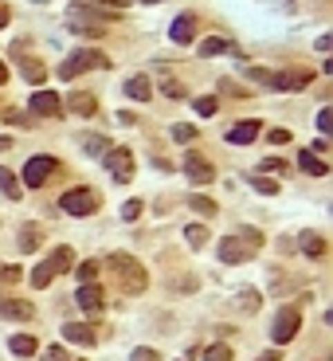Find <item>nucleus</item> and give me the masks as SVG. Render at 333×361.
I'll use <instances>...</instances> for the list:
<instances>
[{
  "mask_svg": "<svg viewBox=\"0 0 333 361\" xmlns=\"http://www.w3.org/2000/svg\"><path fill=\"white\" fill-rule=\"evenodd\" d=\"M302 252H306L310 259H321V255H325V240H321L318 232H302Z\"/></svg>",
  "mask_w": 333,
  "mask_h": 361,
  "instance_id": "24",
  "label": "nucleus"
},
{
  "mask_svg": "<svg viewBox=\"0 0 333 361\" xmlns=\"http://www.w3.org/2000/svg\"><path fill=\"white\" fill-rule=\"evenodd\" d=\"M59 169V161L55 157H48V154H39V157H32L24 165V185L28 189H39V185H48V177Z\"/></svg>",
  "mask_w": 333,
  "mask_h": 361,
  "instance_id": "6",
  "label": "nucleus"
},
{
  "mask_svg": "<svg viewBox=\"0 0 333 361\" xmlns=\"http://www.w3.org/2000/svg\"><path fill=\"white\" fill-rule=\"evenodd\" d=\"M271 142L283 145V142H290V133H286V130H271Z\"/></svg>",
  "mask_w": 333,
  "mask_h": 361,
  "instance_id": "47",
  "label": "nucleus"
},
{
  "mask_svg": "<svg viewBox=\"0 0 333 361\" xmlns=\"http://www.w3.org/2000/svg\"><path fill=\"white\" fill-rule=\"evenodd\" d=\"M39 361H71V358H67V349H63V346H51V349L39 353Z\"/></svg>",
  "mask_w": 333,
  "mask_h": 361,
  "instance_id": "37",
  "label": "nucleus"
},
{
  "mask_svg": "<svg viewBox=\"0 0 333 361\" xmlns=\"http://www.w3.org/2000/svg\"><path fill=\"white\" fill-rule=\"evenodd\" d=\"M75 302H79L86 314L102 311V287H98V283H83V287H79V295H75Z\"/></svg>",
  "mask_w": 333,
  "mask_h": 361,
  "instance_id": "13",
  "label": "nucleus"
},
{
  "mask_svg": "<svg viewBox=\"0 0 333 361\" xmlns=\"http://www.w3.org/2000/svg\"><path fill=\"white\" fill-rule=\"evenodd\" d=\"M63 337L75 342V346H95V330L83 326V322H67V326H63Z\"/></svg>",
  "mask_w": 333,
  "mask_h": 361,
  "instance_id": "17",
  "label": "nucleus"
},
{
  "mask_svg": "<svg viewBox=\"0 0 333 361\" xmlns=\"http://www.w3.org/2000/svg\"><path fill=\"white\" fill-rule=\"evenodd\" d=\"M263 173H286V165L278 157H267V161H263Z\"/></svg>",
  "mask_w": 333,
  "mask_h": 361,
  "instance_id": "44",
  "label": "nucleus"
},
{
  "mask_svg": "<svg viewBox=\"0 0 333 361\" xmlns=\"http://www.w3.org/2000/svg\"><path fill=\"white\" fill-rule=\"evenodd\" d=\"M0 83H8V67L4 63H0Z\"/></svg>",
  "mask_w": 333,
  "mask_h": 361,
  "instance_id": "52",
  "label": "nucleus"
},
{
  "mask_svg": "<svg viewBox=\"0 0 333 361\" xmlns=\"http://www.w3.org/2000/svg\"><path fill=\"white\" fill-rule=\"evenodd\" d=\"M0 283H4V287H12V283H20V267H12V263H0Z\"/></svg>",
  "mask_w": 333,
  "mask_h": 361,
  "instance_id": "33",
  "label": "nucleus"
},
{
  "mask_svg": "<svg viewBox=\"0 0 333 361\" xmlns=\"http://www.w3.org/2000/svg\"><path fill=\"white\" fill-rule=\"evenodd\" d=\"M251 255H255V248H247V243L239 240V236H227V240H220V259H224V263H247Z\"/></svg>",
  "mask_w": 333,
  "mask_h": 361,
  "instance_id": "8",
  "label": "nucleus"
},
{
  "mask_svg": "<svg viewBox=\"0 0 333 361\" xmlns=\"http://www.w3.org/2000/svg\"><path fill=\"white\" fill-rule=\"evenodd\" d=\"M184 240H189L192 248H204V243H208V228H204V224H189V228H184Z\"/></svg>",
  "mask_w": 333,
  "mask_h": 361,
  "instance_id": "28",
  "label": "nucleus"
},
{
  "mask_svg": "<svg viewBox=\"0 0 333 361\" xmlns=\"http://www.w3.org/2000/svg\"><path fill=\"white\" fill-rule=\"evenodd\" d=\"M95 4H102V8L114 12V8H126V4H133V0H95Z\"/></svg>",
  "mask_w": 333,
  "mask_h": 361,
  "instance_id": "46",
  "label": "nucleus"
},
{
  "mask_svg": "<svg viewBox=\"0 0 333 361\" xmlns=\"http://www.w3.org/2000/svg\"><path fill=\"white\" fill-rule=\"evenodd\" d=\"M126 95L137 98V102H145V98L153 95V86H149V79H145V75H133V79H126Z\"/></svg>",
  "mask_w": 333,
  "mask_h": 361,
  "instance_id": "23",
  "label": "nucleus"
},
{
  "mask_svg": "<svg viewBox=\"0 0 333 361\" xmlns=\"http://www.w3.org/2000/svg\"><path fill=\"white\" fill-rule=\"evenodd\" d=\"M169 36H173V44H192V36H196V16L184 12L173 20V28H169Z\"/></svg>",
  "mask_w": 333,
  "mask_h": 361,
  "instance_id": "12",
  "label": "nucleus"
},
{
  "mask_svg": "<svg viewBox=\"0 0 333 361\" xmlns=\"http://www.w3.org/2000/svg\"><path fill=\"white\" fill-rule=\"evenodd\" d=\"M67 16H71V24H83V20H114V12L110 8H95V4H71L67 8Z\"/></svg>",
  "mask_w": 333,
  "mask_h": 361,
  "instance_id": "11",
  "label": "nucleus"
},
{
  "mask_svg": "<svg viewBox=\"0 0 333 361\" xmlns=\"http://www.w3.org/2000/svg\"><path fill=\"white\" fill-rule=\"evenodd\" d=\"M16 67H20V75H24L28 83H44L48 79V67L39 59H32V55H16Z\"/></svg>",
  "mask_w": 333,
  "mask_h": 361,
  "instance_id": "14",
  "label": "nucleus"
},
{
  "mask_svg": "<svg viewBox=\"0 0 333 361\" xmlns=\"http://www.w3.org/2000/svg\"><path fill=\"white\" fill-rule=\"evenodd\" d=\"M142 4H161V0H142Z\"/></svg>",
  "mask_w": 333,
  "mask_h": 361,
  "instance_id": "53",
  "label": "nucleus"
},
{
  "mask_svg": "<svg viewBox=\"0 0 333 361\" xmlns=\"http://www.w3.org/2000/svg\"><path fill=\"white\" fill-rule=\"evenodd\" d=\"M251 189H255V193H263V196H274V193H278V185H274V180H267V177H251Z\"/></svg>",
  "mask_w": 333,
  "mask_h": 361,
  "instance_id": "31",
  "label": "nucleus"
},
{
  "mask_svg": "<svg viewBox=\"0 0 333 361\" xmlns=\"http://www.w3.org/2000/svg\"><path fill=\"white\" fill-rule=\"evenodd\" d=\"M184 177H189L192 185H208V180H216V169H212V161H204L200 154H184Z\"/></svg>",
  "mask_w": 333,
  "mask_h": 361,
  "instance_id": "7",
  "label": "nucleus"
},
{
  "mask_svg": "<svg viewBox=\"0 0 333 361\" xmlns=\"http://www.w3.org/2000/svg\"><path fill=\"white\" fill-rule=\"evenodd\" d=\"M142 201H126V205H122V216H126V220H137V216H142Z\"/></svg>",
  "mask_w": 333,
  "mask_h": 361,
  "instance_id": "38",
  "label": "nucleus"
},
{
  "mask_svg": "<svg viewBox=\"0 0 333 361\" xmlns=\"http://www.w3.org/2000/svg\"><path fill=\"white\" fill-rule=\"evenodd\" d=\"M255 138H259V122H239V126L227 130V142L231 145H251Z\"/></svg>",
  "mask_w": 333,
  "mask_h": 361,
  "instance_id": "15",
  "label": "nucleus"
},
{
  "mask_svg": "<svg viewBox=\"0 0 333 361\" xmlns=\"http://www.w3.org/2000/svg\"><path fill=\"white\" fill-rule=\"evenodd\" d=\"M16 243H20V252H36V248H39V243H44V228H39V224H24V228H20V240H16Z\"/></svg>",
  "mask_w": 333,
  "mask_h": 361,
  "instance_id": "19",
  "label": "nucleus"
},
{
  "mask_svg": "<svg viewBox=\"0 0 333 361\" xmlns=\"http://www.w3.org/2000/svg\"><path fill=\"white\" fill-rule=\"evenodd\" d=\"M247 79H255V83H267V86H271V71H263V67H247Z\"/></svg>",
  "mask_w": 333,
  "mask_h": 361,
  "instance_id": "42",
  "label": "nucleus"
},
{
  "mask_svg": "<svg viewBox=\"0 0 333 361\" xmlns=\"http://www.w3.org/2000/svg\"><path fill=\"white\" fill-rule=\"evenodd\" d=\"M298 326H302V314H298V306H283V311L274 314L271 337L278 342V346H286V342H290V337L298 334Z\"/></svg>",
  "mask_w": 333,
  "mask_h": 361,
  "instance_id": "5",
  "label": "nucleus"
},
{
  "mask_svg": "<svg viewBox=\"0 0 333 361\" xmlns=\"http://www.w3.org/2000/svg\"><path fill=\"white\" fill-rule=\"evenodd\" d=\"M4 149H12V138H0V154H4Z\"/></svg>",
  "mask_w": 333,
  "mask_h": 361,
  "instance_id": "51",
  "label": "nucleus"
},
{
  "mask_svg": "<svg viewBox=\"0 0 333 361\" xmlns=\"http://www.w3.org/2000/svg\"><path fill=\"white\" fill-rule=\"evenodd\" d=\"M130 361H161V353H157V349H133Z\"/></svg>",
  "mask_w": 333,
  "mask_h": 361,
  "instance_id": "43",
  "label": "nucleus"
},
{
  "mask_svg": "<svg viewBox=\"0 0 333 361\" xmlns=\"http://www.w3.org/2000/svg\"><path fill=\"white\" fill-rule=\"evenodd\" d=\"M51 279H55V275H51V267H48V263H39L36 271H32V287H48Z\"/></svg>",
  "mask_w": 333,
  "mask_h": 361,
  "instance_id": "32",
  "label": "nucleus"
},
{
  "mask_svg": "<svg viewBox=\"0 0 333 361\" xmlns=\"http://www.w3.org/2000/svg\"><path fill=\"white\" fill-rule=\"evenodd\" d=\"M227 51H236V48H231L224 36H208V39H200V55H204V59H216V55H227Z\"/></svg>",
  "mask_w": 333,
  "mask_h": 361,
  "instance_id": "21",
  "label": "nucleus"
},
{
  "mask_svg": "<svg viewBox=\"0 0 333 361\" xmlns=\"http://www.w3.org/2000/svg\"><path fill=\"white\" fill-rule=\"evenodd\" d=\"M0 193L8 196V201H20V180H16L12 169H0Z\"/></svg>",
  "mask_w": 333,
  "mask_h": 361,
  "instance_id": "25",
  "label": "nucleus"
},
{
  "mask_svg": "<svg viewBox=\"0 0 333 361\" xmlns=\"http://www.w3.org/2000/svg\"><path fill=\"white\" fill-rule=\"evenodd\" d=\"M8 20H12V12H8V8L0 4V28H8Z\"/></svg>",
  "mask_w": 333,
  "mask_h": 361,
  "instance_id": "50",
  "label": "nucleus"
},
{
  "mask_svg": "<svg viewBox=\"0 0 333 361\" xmlns=\"http://www.w3.org/2000/svg\"><path fill=\"white\" fill-rule=\"evenodd\" d=\"M44 263L51 267V275H63V271H71V267H75V252H71V248H55L51 259H44Z\"/></svg>",
  "mask_w": 333,
  "mask_h": 361,
  "instance_id": "18",
  "label": "nucleus"
},
{
  "mask_svg": "<svg viewBox=\"0 0 333 361\" xmlns=\"http://www.w3.org/2000/svg\"><path fill=\"white\" fill-rule=\"evenodd\" d=\"M298 165L306 169L310 177H325V173H330V165H325L321 157H314V154H310V149H302V154H298Z\"/></svg>",
  "mask_w": 333,
  "mask_h": 361,
  "instance_id": "22",
  "label": "nucleus"
},
{
  "mask_svg": "<svg viewBox=\"0 0 333 361\" xmlns=\"http://www.w3.org/2000/svg\"><path fill=\"white\" fill-rule=\"evenodd\" d=\"M32 110H36V114H44V118H59L63 98L55 95V91H36V95H32Z\"/></svg>",
  "mask_w": 333,
  "mask_h": 361,
  "instance_id": "10",
  "label": "nucleus"
},
{
  "mask_svg": "<svg viewBox=\"0 0 333 361\" xmlns=\"http://www.w3.org/2000/svg\"><path fill=\"white\" fill-rule=\"evenodd\" d=\"M239 240L247 243V248H259V243H263V236H259L255 228H239Z\"/></svg>",
  "mask_w": 333,
  "mask_h": 361,
  "instance_id": "40",
  "label": "nucleus"
},
{
  "mask_svg": "<svg viewBox=\"0 0 333 361\" xmlns=\"http://www.w3.org/2000/svg\"><path fill=\"white\" fill-rule=\"evenodd\" d=\"M216 107H220V102H216L212 95H204V98H196V114H216Z\"/></svg>",
  "mask_w": 333,
  "mask_h": 361,
  "instance_id": "39",
  "label": "nucleus"
},
{
  "mask_svg": "<svg viewBox=\"0 0 333 361\" xmlns=\"http://www.w3.org/2000/svg\"><path fill=\"white\" fill-rule=\"evenodd\" d=\"M79 145H83V149H86V154H91V157H102V154H106V138H98V133H86V138H83V142H79Z\"/></svg>",
  "mask_w": 333,
  "mask_h": 361,
  "instance_id": "27",
  "label": "nucleus"
},
{
  "mask_svg": "<svg viewBox=\"0 0 333 361\" xmlns=\"http://www.w3.org/2000/svg\"><path fill=\"white\" fill-rule=\"evenodd\" d=\"M67 107L75 110V114H83V118H91L98 110V102H95V95H86V91H75L71 98H67Z\"/></svg>",
  "mask_w": 333,
  "mask_h": 361,
  "instance_id": "20",
  "label": "nucleus"
},
{
  "mask_svg": "<svg viewBox=\"0 0 333 361\" xmlns=\"http://www.w3.org/2000/svg\"><path fill=\"white\" fill-rule=\"evenodd\" d=\"M196 126H184V122H180V126H173V142H196Z\"/></svg>",
  "mask_w": 333,
  "mask_h": 361,
  "instance_id": "30",
  "label": "nucleus"
},
{
  "mask_svg": "<svg viewBox=\"0 0 333 361\" xmlns=\"http://www.w3.org/2000/svg\"><path fill=\"white\" fill-rule=\"evenodd\" d=\"M318 130H321V133H330V130H333V110H330V107L318 114Z\"/></svg>",
  "mask_w": 333,
  "mask_h": 361,
  "instance_id": "41",
  "label": "nucleus"
},
{
  "mask_svg": "<svg viewBox=\"0 0 333 361\" xmlns=\"http://www.w3.org/2000/svg\"><path fill=\"white\" fill-rule=\"evenodd\" d=\"M8 346H12L16 358H32V353H36V337H32V334H16Z\"/></svg>",
  "mask_w": 333,
  "mask_h": 361,
  "instance_id": "26",
  "label": "nucleus"
},
{
  "mask_svg": "<svg viewBox=\"0 0 333 361\" xmlns=\"http://www.w3.org/2000/svg\"><path fill=\"white\" fill-rule=\"evenodd\" d=\"M75 275H79V287H83V283H95V275H98V263H91V259H86V263L79 267Z\"/></svg>",
  "mask_w": 333,
  "mask_h": 361,
  "instance_id": "35",
  "label": "nucleus"
},
{
  "mask_svg": "<svg viewBox=\"0 0 333 361\" xmlns=\"http://www.w3.org/2000/svg\"><path fill=\"white\" fill-rule=\"evenodd\" d=\"M325 149H330V142H325V138H318V142H314V149H310V154L318 157V154H325Z\"/></svg>",
  "mask_w": 333,
  "mask_h": 361,
  "instance_id": "48",
  "label": "nucleus"
},
{
  "mask_svg": "<svg viewBox=\"0 0 333 361\" xmlns=\"http://www.w3.org/2000/svg\"><path fill=\"white\" fill-rule=\"evenodd\" d=\"M314 83V71H283V75H271V86L274 91H306Z\"/></svg>",
  "mask_w": 333,
  "mask_h": 361,
  "instance_id": "9",
  "label": "nucleus"
},
{
  "mask_svg": "<svg viewBox=\"0 0 333 361\" xmlns=\"http://www.w3.org/2000/svg\"><path fill=\"white\" fill-rule=\"evenodd\" d=\"M32 302H24V299H0V318H20V322H24V318H32Z\"/></svg>",
  "mask_w": 333,
  "mask_h": 361,
  "instance_id": "16",
  "label": "nucleus"
},
{
  "mask_svg": "<svg viewBox=\"0 0 333 361\" xmlns=\"http://www.w3.org/2000/svg\"><path fill=\"white\" fill-rule=\"evenodd\" d=\"M161 91H165L169 98H184V86H180V83H165Z\"/></svg>",
  "mask_w": 333,
  "mask_h": 361,
  "instance_id": "45",
  "label": "nucleus"
},
{
  "mask_svg": "<svg viewBox=\"0 0 333 361\" xmlns=\"http://www.w3.org/2000/svg\"><path fill=\"white\" fill-rule=\"evenodd\" d=\"M110 271H114V279H118V287L126 290V295H142L145 283H149V279H145V267L126 252L110 255Z\"/></svg>",
  "mask_w": 333,
  "mask_h": 361,
  "instance_id": "1",
  "label": "nucleus"
},
{
  "mask_svg": "<svg viewBox=\"0 0 333 361\" xmlns=\"http://www.w3.org/2000/svg\"><path fill=\"white\" fill-rule=\"evenodd\" d=\"M59 208L71 216H91V212H98V193L95 189H67L59 196Z\"/></svg>",
  "mask_w": 333,
  "mask_h": 361,
  "instance_id": "3",
  "label": "nucleus"
},
{
  "mask_svg": "<svg viewBox=\"0 0 333 361\" xmlns=\"http://www.w3.org/2000/svg\"><path fill=\"white\" fill-rule=\"evenodd\" d=\"M255 361H283V353H278V349H271V353H263V358H255Z\"/></svg>",
  "mask_w": 333,
  "mask_h": 361,
  "instance_id": "49",
  "label": "nucleus"
},
{
  "mask_svg": "<svg viewBox=\"0 0 333 361\" xmlns=\"http://www.w3.org/2000/svg\"><path fill=\"white\" fill-rule=\"evenodd\" d=\"M239 306H243L247 314H255L259 311V295H255V290H243V295H239Z\"/></svg>",
  "mask_w": 333,
  "mask_h": 361,
  "instance_id": "36",
  "label": "nucleus"
},
{
  "mask_svg": "<svg viewBox=\"0 0 333 361\" xmlns=\"http://www.w3.org/2000/svg\"><path fill=\"white\" fill-rule=\"evenodd\" d=\"M106 169L110 177L118 180V185H126V180H133V154L126 149V145H114V149H106Z\"/></svg>",
  "mask_w": 333,
  "mask_h": 361,
  "instance_id": "4",
  "label": "nucleus"
},
{
  "mask_svg": "<svg viewBox=\"0 0 333 361\" xmlns=\"http://www.w3.org/2000/svg\"><path fill=\"white\" fill-rule=\"evenodd\" d=\"M110 67V59L106 55H98V51H71L67 59H63V67H59V79H75V75H83V71H106Z\"/></svg>",
  "mask_w": 333,
  "mask_h": 361,
  "instance_id": "2",
  "label": "nucleus"
},
{
  "mask_svg": "<svg viewBox=\"0 0 333 361\" xmlns=\"http://www.w3.org/2000/svg\"><path fill=\"white\" fill-rule=\"evenodd\" d=\"M204 361H231V349L227 346H208L204 349Z\"/></svg>",
  "mask_w": 333,
  "mask_h": 361,
  "instance_id": "34",
  "label": "nucleus"
},
{
  "mask_svg": "<svg viewBox=\"0 0 333 361\" xmlns=\"http://www.w3.org/2000/svg\"><path fill=\"white\" fill-rule=\"evenodd\" d=\"M189 205L200 212V216H216V201H208V196H189Z\"/></svg>",
  "mask_w": 333,
  "mask_h": 361,
  "instance_id": "29",
  "label": "nucleus"
}]
</instances>
